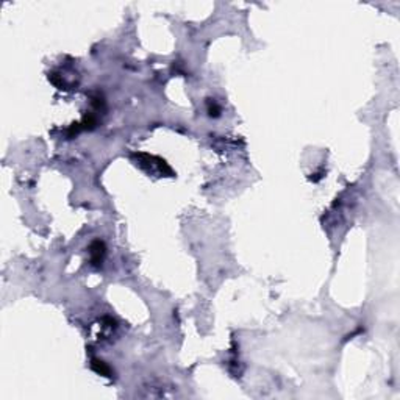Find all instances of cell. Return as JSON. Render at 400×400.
Instances as JSON below:
<instances>
[{
    "label": "cell",
    "instance_id": "1",
    "mask_svg": "<svg viewBox=\"0 0 400 400\" xmlns=\"http://www.w3.org/2000/svg\"><path fill=\"white\" fill-rule=\"evenodd\" d=\"M133 158L138 166L141 169H144L147 174H154V175H158V177H163V175L171 177V175H174L172 169L168 166V163L160 157L149 155V154H135Z\"/></svg>",
    "mask_w": 400,
    "mask_h": 400
},
{
    "label": "cell",
    "instance_id": "2",
    "mask_svg": "<svg viewBox=\"0 0 400 400\" xmlns=\"http://www.w3.org/2000/svg\"><path fill=\"white\" fill-rule=\"evenodd\" d=\"M89 255H91V264L94 267H100L105 260V255H107V247L99 239L92 241L89 245Z\"/></svg>",
    "mask_w": 400,
    "mask_h": 400
},
{
    "label": "cell",
    "instance_id": "3",
    "mask_svg": "<svg viewBox=\"0 0 400 400\" xmlns=\"http://www.w3.org/2000/svg\"><path fill=\"white\" fill-rule=\"evenodd\" d=\"M91 368H92L94 372H97V374L103 375V377H111V375H113L111 368H110L105 361H102V360H96V358H94V360L91 361Z\"/></svg>",
    "mask_w": 400,
    "mask_h": 400
},
{
    "label": "cell",
    "instance_id": "4",
    "mask_svg": "<svg viewBox=\"0 0 400 400\" xmlns=\"http://www.w3.org/2000/svg\"><path fill=\"white\" fill-rule=\"evenodd\" d=\"M208 113H209V116H214V117H217L219 116V113H220V108L217 107V105L213 102L211 103L209 102V108H208Z\"/></svg>",
    "mask_w": 400,
    "mask_h": 400
}]
</instances>
